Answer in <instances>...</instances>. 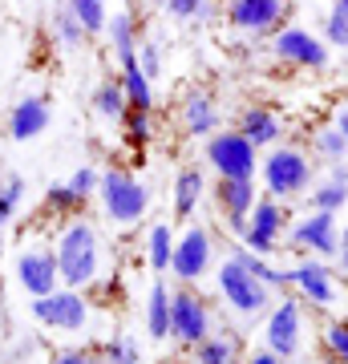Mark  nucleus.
<instances>
[{
  "label": "nucleus",
  "mask_w": 348,
  "mask_h": 364,
  "mask_svg": "<svg viewBox=\"0 0 348 364\" xmlns=\"http://www.w3.org/2000/svg\"><path fill=\"white\" fill-rule=\"evenodd\" d=\"M53 255H57V275H61V284H69L73 291H78V287H90L93 279H97V259H102V251H97V231H93L85 219H73L65 227Z\"/></svg>",
  "instance_id": "f257e3e1"
},
{
  "label": "nucleus",
  "mask_w": 348,
  "mask_h": 364,
  "mask_svg": "<svg viewBox=\"0 0 348 364\" xmlns=\"http://www.w3.org/2000/svg\"><path fill=\"white\" fill-rule=\"evenodd\" d=\"M292 251H312L316 259H328L340 251V227H336V210H312L292 227L288 235Z\"/></svg>",
  "instance_id": "0eeeda50"
},
{
  "label": "nucleus",
  "mask_w": 348,
  "mask_h": 364,
  "mask_svg": "<svg viewBox=\"0 0 348 364\" xmlns=\"http://www.w3.org/2000/svg\"><path fill=\"white\" fill-rule=\"evenodd\" d=\"M49 364H110L105 356H97V352H85V348H69V352H57Z\"/></svg>",
  "instance_id": "a19ab883"
},
{
  "label": "nucleus",
  "mask_w": 348,
  "mask_h": 364,
  "mask_svg": "<svg viewBox=\"0 0 348 364\" xmlns=\"http://www.w3.org/2000/svg\"><path fill=\"white\" fill-rule=\"evenodd\" d=\"M134 57H138V69H142L146 77L158 81V73H162V49H158V41H142Z\"/></svg>",
  "instance_id": "f704fd0d"
},
{
  "label": "nucleus",
  "mask_w": 348,
  "mask_h": 364,
  "mask_svg": "<svg viewBox=\"0 0 348 364\" xmlns=\"http://www.w3.org/2000/svg\"><path fill=\"white\" fill-rule=\"evenodd\" d=\"M206 267H211V235H206L203 227H186L182 239H174L170 272L179 275L182 284H191V279H203Z\"/></svg>",
  "instance_id": "9b49d317"
},
{
  "label": "nucleus",
  "mask_w": 348,
  "mask_h": 364,
  "mask_svg": "<svg viewBox=\"0 0 348 364\" xmlns=\"http://www.w3.org/2000/svg\"><path fill=\"white\" fill-rule=\"evenodd\" d=\"M49 102L41 97V93H28V97H21V102L9 109V138L13 142H33L37 134L49 130Z\"/></svg>",
  "instance_id": "dca6fc26"
},
{
  "label": "nucleus",
  "mask_w": 348,
  "mask_h": 364,
  "mask_svg": "<svg viewBox=\"0 0 348 364\" xmlns=\"http://www.w3.org/2000/svg\"><path fill=\"white\" fill-rule=\"evenodd\" d=\"M247 364H284V360H280L275 352H268V348H263V352H251V356H247Z\"/></svg>",
  "instance_id": "79ce46f5"
},
{
  "label": "nucleus",
  "mask_w": 348,
  "mask_h": 364,
  "mask_svg": "<svg viewBox=\"0 0 348 364\" xmlns=\"http://www.w3.org/2000/svg\"><path fill=\"white\" fill-rule=\"evenodd\" d=\"M45 203H49L53 210H78L81 198L69 191V182H53L49 191H45Z\"/></svg>",
  "instance_id": "e433bc0d"
},
{
  "label": "nucleus",
  "mask_w": 348,
  "mask_h": 364,
  "mask_svg": "<svg viewBox=\"0 0 348 364\" xmlns=\"http://www.w3.org/2000/svg\"><path fill=\"white\" fill-rule=\"evenodd\" d=\"M340 272H344V279H348V247L340 251Z\"/></svg>",
  "instance_id": "c03bdc74"
},
{
  "label": "nucleus",
  "mask_w": 348,
  "mask_h": 364,
  "mask_svg": "<svg viewBox=\"0 0 348 364\" xmlns=\"http://www.w3.org/2000/svg\"><path fill=\"white\" fill-rule=\"evenodd\" d=\"M33 316L45 328H57V332H81L85 320H90V304L69 287V291H53V296L33 299Z\"/></svg>",
  "instance_id": "1a4fd4ad"
},
{
  "label": "nucleus",
  "mask_w": 348,
  "mask_h": 364,
  "mask_svg": "<svg viewBox=\"0 0 348 364\" xmlns=\"http://www.w3.org/2000/svg\"><path fill=\"white\" fill-rule=\"evenodd\" d=\"M255 182L251 178H219L215 182V203H219V210L227 215V227H231L235 235L247 231V215H251V207H255Z\"/></svg>",
  "instance_id": "2eb2a0df"
},
{
  "label": "nucleus",
  "mask_w": 348,
  "mask_h": 364,
  "mask_svg": "<svg viewBox=\"0 0 348 364\" xmlns=\"http://www.w3.org/2000/svg\"><path fill=\"white\" fill-rule=\"evenodd\" d=\"M336 130L344 134V146H348V105L340 109V114H336Z\"/></svg>",
  "instance_id": "37998d69"
},
{
  "label": "nucleus",
  "mask_w": 348,
  "mask_h": 364,
  "mask_svg": "<svg viewBox=\"0 0 348 364\" xmlns=\"http://www.w3.org/2000/svg\"><path fill=\"white\" fill-rule=\"evenodd\" d=\"M280 231H284V210H280V198H255V207L247 215V251H255V255H275V243H280Z\"/></svg>",
  "instance_id": "9d476101"
},
{
  "label": "nucleus",
  "mask_w": 348,
  "mask_h": 364,
  "mask_svg": "<svg viewBox=\"0 0 348 364\" xmlns=\"http://www.w3.org/2000/svg\"><path fill=\"white\" fill-rule=\"evenodd\" d=\"M324 45L328 49H348V16L340 9H332L324 16Z\"/></svg>",
  "instance_id": "473e14b6"
},
{
  "label": "nucleus",
  "mask_w": 348,
  "mask_h": 364,
  "mask_svg": "<svg viewBox=\"0 0 348 364\" xmlns=\"http://www.w3.org/2000/svg\"><path fill=\"white\" fill-rule=\"evenodd\" d=\"M117 77H122V90H126L130 109H142V114L154 109V81L138 69V57H134V61H122V73H117Z\"/></svg>",
  "instance_id": "aec40b11"
},
{
  "label": "nucleus",
  "mask_w": 348,
  "mask_h": 364,
  "mask_svg": "<svg viewBox=\"0 0 348 364\" xmlns=\"http://www.w3.org/2000/svg\"><path fill=\"white\" fill-rule=\"evenodd\" d=\"M344 247H348V227L340 231V251H344Z\"/></svg>",
  "instance_id": "a18cd8bd"
},
{
  "label": "nucleus",
  "mask_w": 348,
  "mask_h": 364,
  "mask_svg": "<svg viewBox=\"0 0 348 364\" xmlns=\"http://www.w3.org/2000/svg\"><path fill=\"white\" fill-rule=\"evenodd\" d=\"M235 255L247 263V272L255 275V279H263L268 287H288L292 284V272H284V267H271L263 255H255V251H243V247H235Z\"/></svg>",
  "instance_id": "cd10ccee"
},
{
  "label": "nucleus",
  "mask_w": 348,
  "mask_h": 364,
  "mask_svg": "<svg viewBox=\"0 0 348 364\" xmlns=\"http://www.w3.org/2000/svg\"><path fill=\"white\" fill-rule=\"evenodd\" d=\"M203 198V170L199 166H182L179 178H174V215L179 219H191L194 207Z\"/></svg>",
  "instance_id": "5701e85b"
},
{
  "label": "nucleus",
  "mask_w": 348,
  "mask_h": 364,
  "mask_svg": "<svg viewBox=\"0 0 348 364\" xmlns=\"http://www.w3.org/2000/svg\"><path fill=\"white\" fill-rule=\"evenodd\" d=\"M300 328H304L300 299H280L268 316V352H275L280 360L296 356L300 352Z\"/></svg>",
  "instance_id": "ddd939ff"
},
{
  "label": "nucleus",
  "mask_w": 348,
  "mask_h": 364,
  "mask_svg": "<svg viewBox=\"0 0 348 364\" xmlns=\"http://www.w3.org/2000/svg\"><path fill=\"white\" fill-rule=\"evenodd\" d=\"M150 4H158V9H167V0H150Z\"/></svg>",
  "instance_id": "de8ad7c7"
},
{
  "label": "nucleus",
  "mask_w": 348,
  "mask_h": 364,
  "mask_svg": "<svg viewBox=\"0 0 348 364\" xmlns=\"http://www.w3.org/2000/svg\"><path fill=\"white\" fill-rule=\"evenodd\" d=\"M336 9H340V13L348 16V0H336Z\"/></svg>",
  "instance_id": "49530a36"
},
{
  "label": "nucleus",
  "mask_w": 348,
  "mask_h": 364,
  "mask_svg": "<svg viewBox=\"0 0 348 364\" xmlns=\"http://www.w3.org/2000/svg\"><path fill=\"white\" fill-rule=\"evenodd\" d=\"M97 178H102V174H97V170L81 166V170H73V178H69V191H73V195H78L81 203H85V198H90L93 191H97Z\"/></svg>",
  "instance_id": "4c0bfd02"
},
{
  "label": "nucleus",
  "mask_w": 348,
  "mask_h": 364,
  "mask_svg": "<svg viewBox=\"0 0 348 364\" xmlns=\"http://www.w3.org/2000/svg\"><path fill=\"white\" fill-rule=\"evenodd\" d=\"M288 16V0H227V25L239 33H271Z\"/></svg>",
  "instance_id": "f8f14e48"
},
{
  "label": "nucleus",
  "mask_w": 348,
  "mask_h": 364,
  "mask_svg": "<svg viewBox=\"0 0 348 364\" xmlns=\"http://www.w3.org/2000/svg\"><path fill=\"white\" fill-rule=\"evenodd\" d=\"M292 284H296L300 291H304V299H312L316 308H332L336 304V279L320 259H308V263H300V267H292Z\"/></svg>",
  "instance_id": "f3484780"
},
{
  "label": "nucleus",
  "mask_w": 348,
  "mask_h": 364,
  "mask_svg": "<svg viewBox=\"0 0 348 364\" xmlns=\"http://www.w3.org/2000/svg\"><path fill=\"white\" fill-rule=\"evenodd\" d=\"M49 28H53V37L61 41L65 49H78L81 41H85V28L78 25V16L69 13V4H57V9H53Z\"/></svg>",
  "instance_id": "c85d7f7f"
},
{
  "label": "nucleus",
  "mask_w": 348,
  "mask_h": 364,
  "mask_svg": "<svg viewBox=\"0 0 348 364\" xmlns=\"http://www.w3.org/2000/svg\"><path fill=\"white\" fill-rule=\"evenodd\" d=\"M21 198H25V178L21 174H9V178L0 182V223H9L21 207Z\"/></svg>",
  "instance_id": "2f4dec72"
},
{
  "label": "nucleus",
  "mask_w": 348,
  "mask_h": 364,
  "mask_svg": "<svg viewBox=\"0 0 348 364\" xmlns=\"http://www.w3.org/2000/svg\"><path fill=\"white\" fill-rule=\"evenodd\" d=\"M348 203V166H332V174L312 186V210H340Z\"/></svg>",
  "instance_id": "4be33fe9"
},
{
  "label": "nucleus",
  "mask_w": 348,
  "mask_h": 364,
  "mask_svg": "<svg viewBox=\"0 0 348 364\" xmlns=\"http://www.w3.org/2000/svg\"><path fill=\"white\" fill-rule=\"evenodd\" d=\"M239 134H243L255 150H263V146L280 142L284 122H280V114H275V109H268V105H247L243 114H239Z\"/></svg>",
  "instance_id": "a211bd4d"
},
{
  "label": "nucleus",
  "mask_w": 348,
  "mask_h": 364,
  "mask_svg": "<svg viewBox=\"0 0 348 364\" xmlns=\"http://www.w3.org/2000/svg\"><path fill=\"white\" fill-rule=\"evenodd\" d=\"M105 360L110 364H142V352H138V344L130 336H122L114 344H105Z\"/></svg>",
  "instance_id": "c9c22d12"
},
{
  "label": "nucleus",
  "mask_w": 348,
  "mask_h": 364,
  "mask_svg": "<svg viewBox=\"0 0 348 364\" xmlns=\"http://www.w3.org/2000/svg\"><path fill=\"white\" fill-rule=\"evenodd\" d=\"M93 109L105 117V122H122L130 109L126 90H122V77H105L97 90H93Z\"/></svg>",
  "instance_id": "393cba45"
},
{
  "label": "nucleus",
  "mask_w": 348,
  "mask_h": 364,
  "mask_svg": "<svg viewBox=\"0 0 348 364\" xmlns=\"http://www.w3.org/2000/svg\"><path fill=\"white\" fill-rule=\"evenodd\" d=\"M146 332L150 340H170V287L162 279L146 296Z\"/></svg>",
  "instance_id": "412c9836"
},
{
  "label": "nucleus",
  "mask_w": 348,
  "mask_h": 364,
  "mask_svg": "<svg viewBox=\"0 0 348 364\" xmlns=\"http://www.w3.org/2000/svg\"><path fill=\"white\" fill-rule=\"evenodd\" d=\"M194 360L199 364H235V344L223 336H206L194 344Z\"/></svg>",
  "instance_id": "c756f323"
},
{
  "label": "nucleus",
  "mask_w": 348,
  "mask_h": 364,
  "mask_svg": "<svg viewBox=\"0 0 348 364\" xmlns=\"http://www.w3.org/2000/svg\"><path fill=\"white\" fill-rule=\"evenodd\" d=\"M97 195H102L105 215L114 223H122V227L138 223L146 215V207H150V191L126 170H105L97 178Z\"/></svg>",
  "instance_id": "20e7f679"
},
{
  "label": "nucleus",
  "mask_w": 348,
  "mask_h": 364,
  "mask_svg": "<svg viewBox=\"0 0 348 364\" xmlns=\"http://www.w3.org/2000/svg\"><path fill=\"white\" fill-rule=\"evenodd\" d=\"M16 279H21V287H25L33 299L41 296H53L57 291V284H61V275H57V255L53 251H21L16 255Z\"/></svg>",
  "instance_id": "4468645a"
},
{
  "label": "nucleus",
  "mask_w": 348,
  "mask_h": 364,
  "mask_svg": "<svg viewBox=\"0 0 348 364\" xmlns=\"http://www.w3.org/2000/svg\"><path fill=\"white\" fill-rule=\"evenodd\" d=\"M105 33H110V45L117 53V65L122 61H134V53H138V21L130 13H117L105 21Z\"/></svg>",
  "instance_id": "b1692460"
},
{
  "label": "nucleus",
  "mask_w": 348,
  "mask_h": 364,
  "mask_svg": "<svg viewBox=\"0 0 348 364\" xmlns=\"http://www.w3.org/2000/svg\"><path fill=\"white\" fill-rule=\"evenodd\" d=\"M324 340H328V348H332V356H336V360H340V364H348V324H332Z\"/></svg>",
  "instance_id": "ea45409f"
},
{
  "label": "nucleus",
  "mask_w": 348,
  "mask_h": 364,
  "mask_svg": "<svg viewBox=\"0 0 348 364\" xmlns=\"http://www.w3.org/2000/svg\"><path fill=\"white\" fill-rule=\"evenodd\" d=\"M167 13H170V16H179V21L206 16V0H167Z\"/></svg>",
  "instance_id": "58836bf2"
},
{
  "label": "nucleus",
  "mask_w": 348,
  "mask_h": 364,
  "mask_svg": "<svg viewBox=\"0 0 348 364\" xmlns=\"http://www.w3.org/2000/svg\"><path fill=\"white\" fill-rule=\"evenodd\" d=\"M179 117H182V130H186V134H194V138H211V134H215V126H219V105H215V97H211V93L194 90V93H186V97H182Z\"/></svg>",
  "instance_id": "6ab92c4d"
},
{
  "label": "nucleus",
  "mask_w": 348,
  "mask_h": 364,
  "mask_svg": "<svg viewBox=\"0 0 348 364\" xmlns=\"http://www.w3.org/2000/svg\"><path fill=\"white\" fill-rule=\"evenodd\" d=\"M170 336L179 344H199V340L211 336V312L199 296H191L186 287L182 291H170Z\"/></svg>",
  "instance_id": "6e6552de"
},
{
  "label": "nucleus",
  "mask_w": 348,
  "mask_h": 364,
  "mask_svg": "<svg viewBox=\"0 0 348 364\" xmlns=\"http://www.w3.org/2000/svg\"><path fill=\"white\" fill-rule=\"evenodd\" d=\"M170 251H174V231H170L167 223H154L150 239H146V255H150L154 272H170Z\"/></svg>",
  "instance_id": "bb28decb"
},
{
  "label": "nucleus",
  "mask_w": 348,
  "mask_h": 364,
  "mask_svg": "<svg viewBox=\"0 0 348 364\" xmlns=\"http://www.w3.org/2000/svg\"><path fill=\"white\" fill-rule=\"evenodd\" d=\"M219 291H223V299L231 304L235 312L243 316V320H255L259 312H268L271 308V287L247 272V263L239 259L235 251L223 259V267H219Z\"/></svg>",
  "instance_id": "7ed1b4c3"
},
{
  "label": "nucleus",
  "mask_w": 348,
  "mask_h": 364,
  "mask_svg": "<svg viewBox=\"0 0 348 364\" xmlns=\"http://www.w3.org/2000/svg\"><path fill=\"white\" fill-rule=\"evenodd\" d=\"M203 154L219 178H255L259 170V150L239 130H215L206 138Z\"/></svg>",
  "instance_id": "39448f33"
},
{
  "label": "nucleus",
  "mask_w": 348,
  "mask_h": 364,
  "mask_svg": "<svg viewBox=\"0 0 348 364\" xmlns=\"http://www.w3.org/2000/svg\"><path fill=\"white\" fill-rule=\"evenodd\" d=\"M263 186H268V198H296L304 195L316 178V170H312L308 154L296 150V146H280V150H271L263 162Z\"/></svg>",
  "instance_id": "f03ea898"
},
{
  "label": "nucleus",
  "mask_w": 348,
  "mask_h": 364,
  "mask_svg": "<svg viewBox=\"0 0 348 364\" xmlns=\"http://www.w3.org/2000/svg\"><path fill=\"white\" fill-rule=\"evenodd\" d=\"M316 154L324 158V162H332V166H340L348 154V146H344V134L336 130V126H324V130H316Z\"/></svg>",
  "instance_id": "7c9ffc66"
},
{
  "label": "nucleus",
  "mask_w": 348,
  "mask_h": 364,
  "mask_svg": "<svg viewBox=\"0 0 348 364\" xmlns=\"http://www.w3.org/2000/svg\"><path fill=\"white\" fill-rule=\"evenodd\" d=\"M271 53H275L280 61H288V65H296V69H324L328 61H332L324 37H316V33H308V28H300V25L275 28Z\"/></svg>",
  "instance_id": "423d86ee"
},
{
  "label": "nucleus",
  "mask_w": 348,
  "mask_h": 364,
  "mask_svg": "<svg viewBox=\"0 0 348 364\" xmlns=\"http://www.w3.org/2000/svg\"><path fill=\"white\" fill-rule=\"evenodd\" d=\"M65 4H69V13L78 16V25L85 28V37L105 33V21H110V13H105V0H65Z\"/></svg>",
  "instance_id": "a878e982"
},
{
  "label": "nucleus",
  "mask_w": 348,
  "mask_h": 364,
  "mask_svg": "<svg viewBox=\"0 0 348 364\" xmlns=\"http://www.w3.org/2000/svg\"><path fill=\"white\" fill-rule=\"evenodd\" d=\"M122 126H126V138L130 146H146L150 142V114H142V109H126V117H122Z\"/></svg>",
  "instance_id": "72a5a7b5"
}]
</instances>
